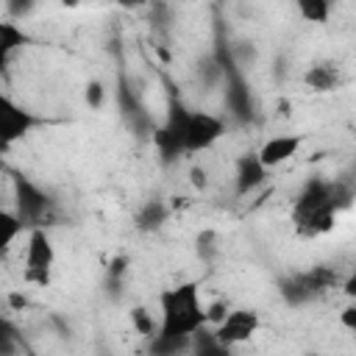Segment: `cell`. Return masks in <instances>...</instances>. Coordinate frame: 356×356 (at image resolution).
Segmentation results:
<instances>
[{"label": "cell", "instance_id": "17", "mask_svg": "<svg viewBox=\"0 0 356 356\" xmlns=\"http://www.w3.org/2000/svg\"><path fill=\"white\" fill-rule=\"evenodd\" d=\"M100 92H103V89H100V83H92V86H89V92H86V100H89L92 106H97V103H100Z\"/></svg>", "mask_w": 356, "mask_h": 356}, {"label": "cell", "instance_id": "15", "mask_svg": "<svg viewBox=\"0 0 356 356\" xmlns=\"http://www.w3.org/2000/svg\"><path fill=\"white\" fill-rule=\"evenodd\" d=\"M134 323H136V328H139L142 334H150V331H153V320L147 317L145 309H134Z\"/></svg>", "mask_w": 356, "mask_h": 356}, {"label": "cell", "instance_id": "13", "mask_svg": "<svg viewBox=\"0 0 356 356\" xmlns=\"http://www.w3.org/2000/svg\"><path fill=\"white\" fill-rule=\"evenodd\" d=\"M164 217H167V209L159 200H150L139 214V228H159L164 222Z\"/></svg>", "mask_w": 356, "mask_h": 356}, {"label": "cell", "instance_id": "11", "mask_svg": "<svg viewBox=\"0 0 356 356\" xmlns=\"http://www.w3.org/2000/svg\"><path fill=\"white\" fill-rule=\"evenodd\" d=\"M25 42V36H22V31L14 25V22H0V56L6 58L14 47H19Z\"/></svg>", "mask_w": 356, "mask_h": 356}, {"label": "cell", "instance_id": "9", "mask_svg": "<svg viewBox=\"0 0 356 356\" xmlns=\"http://www.w3.org/2000/svg\"><path fill=\"white\" fill-rule=\"evenodd\" d=\"M22 225H25V222H22L19 214H14V211H8V209L0 214V248H3V250H8V248L14 245V239L22 234Z\"/></svg>", "mask_w": 356, "mask_h": 356}, {"label": "cell", "instance_id": "3", "mask_svg": "<svg viewBox=\"0 0 356 356\" xmlns=\"http://www.w3.org/2000/svg\"><path fill=\"white\" fill-rule=\"evenodd\" d=\"M56 261V248L53 239L47 236L44 228L33 225L28 234V245H25V264H22V278L28 284H39L44 286L50 281V270Z\"/></svg>", "mask_w": 356, "mask_h": 356}, {"label": "cell", "instance_id": "2", "mask_svg": "<svg viewBox=\"0 0 356 356\" xmlns=\"http://www.w3.org/2000/svg\"><path fill=\"white\" fill-rule=\"evenodd\" d=\"M167 128L181 142V150L184 153L209 150L225 134V122L217 114H209V111H184V108H181L178 117L170 120Z\"/></svg>", "mask_w": 356, "mask_h": 356}, {"label": "cell", "instance_id": "12", "mask_svg": "<svg viewBox=\"0 0 356 356\" xmlns=\"http://www.w3.org/2000/svg\"><path fill=\"white\" fill-rule=\"evenodd\" d=\"M298 11H300V17L306 22H325L328 14H331V6L323 3V0H306V3L298 6Z\"/></svg>", "mask_w": 356, "mask_h": 356}, {"label": "cell", "instance_id": "7", "mask_svg": "<svg viewBox=\"0 0 356 356\" xmlns=\"http://www.w3.org/2000/svg\"><path fill=\"white\" fill-rule=\"evenodd\" d=\"M264 178H267V170L261 167V161H259L256 153H253V156H248V159L239 164V172H236V192L245 195V192H250L253 186H259Z\"/></svg>", "mask_w": 356, "mask_h": 356}, {"label": "cell", "instance_id": "1", "mask_svg": "<svg viewBox=\"0 0 356 356\" xmlns=\"http://www.w3.org/2000/svg\"><path fill=\"white\" fill-rule=\"evenodd\" d=\"M161 306V325L159 337L167 339H195L203 325L209 323L206 306L200 300V286L195 281L175 284L159 295Z\"/></svg>", "mask_w": 356, "mask_h": 356}, {"label": "cell", "instance_id": "8", "mask_svg": "<svg viewBox=\"0 0 356 356\" xmlns=\"http://www.w3.org/2000/svg\"><path fill=\"white\" fill-rule=\"evenodd\" d=\"M306 83H309L314 92H331V89H337V83H339V72H337V67H331V64H314V67L306 72Z\"/></svg>", "mask_w": 356, "mask_h": 356}, {"label": "cell", "instance_id": "5", "mask_svg": "<svg viewBox=\"0 0 356 356\" xmlns=\"http://www.w3.org/2000/svg\"><path fill=\"white\" fill-rule=\"evenodd\" d=\"M303 145V136L300 134H281V136H270L267 142H261V147L256 150V159L261 161L264 170H273L284 161H289L292 156H298Z\"/></svg>", "mask_w": 356, "mask_h": 356}, {"label": "cell", "instance_id": "14", "mask_svg": "<svg viewBox=\"0 0 356 356\" xmlns=\"http://www.w3.org/2000/svg\"><path fill=\"white\" fill-rule=\"evenodd\" d=\"M339 323H342L348 331H356V300L348 303V306L339 312Z\"/></svg>", "mask_w": 356, "mask_h": 356}, {"label": "cell", "instance_id": "10", "mask_svg": "<svg viewBox=\"0 0 356 356\" xmlns=\"http://www.w3.org/2000/svg\"><path fill=\"white\" fill-rule=\"evenodd\" d=\"M195 339H197V345H195L192 356H231V348L222 345V342L214 337V331H211V334H203V331H200Z\"/></svg>", "mask_w": 356, "mask_h": 356}, {"label": "cell", "instance_id": "6", "mask_svg": "<svg viewBox=\"0 0 356 356\" xmlns=\"http://www.w3.org/2000/svg\"><path fill=\"white\" fill-rule=\"evenodd\" d=\"M33 125H36V117L31 111L14 106L8 97L3 100V108H0V131H3V142L6 145L22 139Z\"/></svg>", "mask_w": 356, "mask_h": 356}, {"label": "cell", "instance_id": "4", "mask_svg": "<svg viewBox=\"0 0 356 356\" xmlns=\"http://www.w3.org/2000/svg\"><path fill=\"white\" fill-rule=\"evenodd\" d=\"M256 331H259V314L253 309H231L225 320L214 325V337L228 348L248 342Z\"/></svg>", "mask_w": 356, "mask_h": 356}, {"label": "cell", "instance_id": "16", "mask_svg": "<svg viewBox=\"0 0 356 356\" xmlns=\"http://www.w3.org/2000/svg\"><path fill=\"white\" fill-rule=\"evenodd\" d=\"M342 292H345L350 300H356V267H353V273L342 281Z\"/></svg>", "mask_w": 356, "mask_h": 356}, {"label": "cell", "instance_id": "18", "mask_svg": "<svg viewBox=\"0 0 356 356\" xmlns=\"http://www.w3.org/2000/svg\"><path fill=\"white\" fill-rule=\"evenodd\" d=\"M192 184L195 186H203L206 184V172L203 170H192Z\"/></svg>", "mask_w": 356, "mask_h": 356}]
</instances>
